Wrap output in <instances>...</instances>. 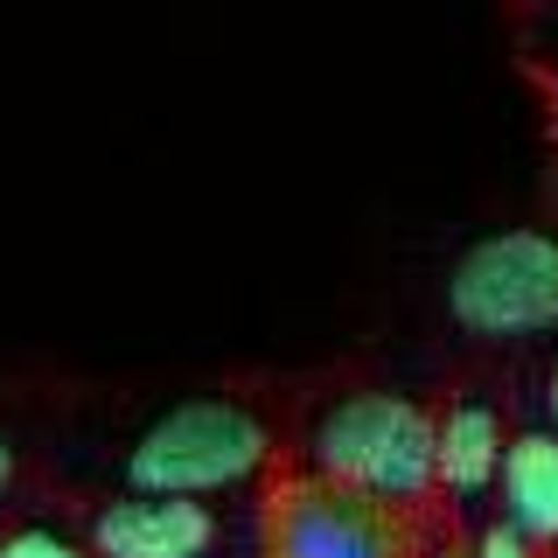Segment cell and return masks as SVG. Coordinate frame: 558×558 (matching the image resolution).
<instances>
[{
  "instance_id": "obj_2",
  "label": "cell",
  "mask_w": 558,
  "mask_h": 558,
  "mask_svg": "<svg viewBox=\"0 0 558 558\" xmlns=\"http://www.w3.org/2000/svg\"><path fill=\"white\" fill-rule=\"evenodd\" d=\"M272 433L258 412L231 405V398H189V405L161 412L126 453V482L133 496H174V502H203L217 488H238L266 468Z\"/></svg>"
},
{
  "instance_id": "obj_7",
  "label": "cell",
  "mask_w": 558,
  "mask_h": 558,
  "mask_svg": "<svg viewBox=\"0 0 558 558\" xmlns=\"http://www.w3.org/2000/svg\"><path fill=\"white\" fill-rule=\"evenodd\" d=\"M496 468H502V418L488 405H453L440 418V440H433V482L453 488V496H482L496 488Z\"/></svg>"
},
{
  "instance_id": "obj_8",
  "label": "cell",
  "mask_w": 558,
  "mask_h": 558,
  "mask_svg": "<svg viewBox=\"0 0 558 558\" xmlns=\"http://www.w3.org/2000/svg\"><path fill=\"white\" fill-rule=\"evenodd\" d=\"M0 558H92V551L70 545V537L49 531V523H22V531L0 537Z\"/></svg>"
},
{
  "instance_id": "obj_6",
  "label": "cell",
  "mask_w": 558,
  "mask_h": 558,
  "mask_svg": "<svg viewBox=\"0 0 558 558\" xmlns=\"http://www.w3.org/2000/svg\"><path fill=\"white\" fill-rule=\"evenodd\" d=\"M502 523L523 545H558V433H517L502 440Z\"/></svg>"
},
{
  "instance_id": "obj_9",
  "label": "cell",
  "mask_w": 558,
  "mask_h": 558,
  "mask_svg": "<svg viewBox=\"0 0 558 558\" xmlns=\"http://www.w3.org/2000/svg\"><path fill=\"white\" fill-rule=\"evenodd\" d=\"M475 558H537V551L523 545V537L510 531V523H488V531L475 537Z\"/></svg>"
},
{
  "instance_id": "obj_3",
  "label": "cell",
  "mask_w": 558,
  "mask_h": 558,
  "mask_svg": "<svg viewBox=\"0 0 558 558\" xmlns=\"http://www.w3.org/2000/svg\"><path fill=\"white\" fill-rule=\"evenodd\" d=\"M447 307L468 336H537L558 328V238L496 231L468 244L447 272Z\"/></svg>"
},
{
  "instance_id": "obj_4",
  "label": "cell",
  "mask_w": 558,
  "mask_h": 558,
  "mask_svg": "<svg viewBox=\"0 0 558 558\" xmlns=\"http://www.w3.org/2000/svg\"><path fill=\"white\" fill-rule=\"evenodd\" d=\"M272 558H398V531L349 488L293 482L272 496Z\"/></svg>"
},
{
  "instance_id": "obj_11",
  "label": "cell",
  "mask_w": 558,
  "mask_h": 558,
  "mask_svg": "<svg viewBox=\"0 0 558 558\" xmlns=\"http://www.w3.org/2000/svg\"><path fill=\"white\" fill-rule=\"evenodd\" d=\"M8 482H14V447L0 440V488H8Z\"/></svg>"
},
{
  "instance_id": "obj_1",
  "label": "cell",
  "mask_w": 558,
  "mask_h": 558,
  "mask_svg": "<svg viewBox=\"0 0 558 558\" xmlns=\"http://www.w3.org/2000/svg\"><path fill=\"white\" fill-rule=\"evenodd\" d=\"M433 440H440V418L418 398L356 391L322 412L314 468H322L328 488H349V496L391 510V502H418L433 488Z\"/></svg>"
},
{
  "instance_id": "obj_5",
  "label": "cell",
  "mask_w": 558,
  "mask_h": 558,
  "mask_svg": "<svg viewBox=\"0 0 558 558\" xmlns=\"http://www.w3.org/2000/svg\"><path fill=\"white\" fill-rule=\"evenodd\" d=\"M217 545L209 502H174V496H119L92 523V558H203Z\"/></svg>"
},
{
  "instance_id": "obj_10",
  "label": "cell",
  "mask_w": 558,
  "mask_h": 558,
  "mask_svg": "<svg viewBox=\"0 0 558 558\" xmlns=\"http://www.w3.org/2000/svg\"><path fill=\"white\" fill-rule=\"evenodd\" d=\"M545 405H551V433H558V363H551V384H545Z\"/></svg>"
}]
</instances>
